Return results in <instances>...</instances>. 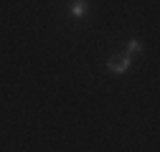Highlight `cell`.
<instances>
[{
    "label": "cell",
    "mask_w": 160,
    "mask_h": 152,
    "mask_svg": "<svg viewBox=\"0 0 160 152\" xmlns=\"http://www.w3.org/2000/svg\"><path fill=\"white\" fill-rule=\"evenodd\" d=\"M130 64H132V56H127V53H114L107 59V69L114 74H125L130 69Z\"/></svg>",
    "instance_id": "1"
},
{
    "label": "cell",
    "mask_w": 160,
    "mask_h": 152,
    "mask_svg": "<svg viewBox=\"0 0 160 152\" xmlns=\"http://www.w3.org/2000/svg\"><path fill=\"white\" fill-rule=\"evenodd\" d=\"M89 13V3L87 0H74L71 3V18H84Z\"/></svg>",
    "instance_id": "2"
},
{
    "label": "cell",
    "mask_w": 160,
    "mask_h": 152,
    "mask_svg": "<svg viewBox=\"0 0 160 152\" xmlns=\"http://www.w3.org/2000/svg\"><path fill=\"white\" fill-rule=\"evenodd\" d=\"M140 51H142V43H140V41H130L125 53H127V56H132V53H140Z\"/></svg>",
    "instance_id": "3"
}]
</instances>
